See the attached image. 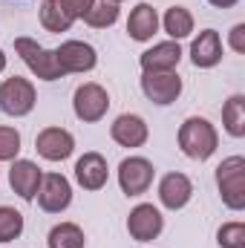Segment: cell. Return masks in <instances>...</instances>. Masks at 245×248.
<instances>
[{
  "label": "cell",
  "instance_id": "cell-1",
  "mask_svg": "<svg viewBox=\"0 0 245 248\" xmlns=\"http://www.w3.org/2000/svg\"><path fill=\"white\" fill-rule=\"evenodd\" d=\"M216 144H219V136H216V127L202 119V116H190L184 119L179 127V147L187 159H196V162H205L216 153Z\"/></svg>",
  "mask_w": 245,
  "mask_h": 248
},
{
  "label": "cell",
  "instance_id": "cell-2",
  "mask_svg": "<svg viewBox=\"0 0 245 248\" xmlns=\"http://www.w3.org/2000/svg\"><path fill=\"white\" fill-rule=\"evenodd\" d=\"M216 187L222 202L231 211H243L245 208V159L243 156H231L216 168Z\"/></svg>",
  "mask_w": 245,
  "mask_h": 248
},
{
  "label": "cell",
  "instance_id": "cell-3",
  "mask_svg": "<svg viewBox=\"0 0 245 248\" xmlns=\"http://www.w3.org/2000/svg\"><path fill=\"white\" fill-rule=\"evenodd\" d=\"M15 52L23 58V63L32 69V75H38L41 81H58L63 78L61 66L55 61V49L41 46L32 38H15Z\"/></svg>",
  "mask_w": 245,
  "mask_h": 248
},
{
  "label": "cell",
  "instance_id": "cell-4",
  "mask_svg": "<svg viewBox=\"0 0 245 248\" xmlns=\"http://www.w3.org/2000/svg\"><path fill=\"white\" fill-rule=\"evenodd\" d=\"M38 101V93L32 87L29 78H20V75H12L0 84V110L12 119H20V116H29L32 107Z\"/></svg>",
  "mask_w": 245,
  "mask_h": 248
},
{
  "label": "cell",
  "instance_id": "cell-5",
  "mask_svg": "<svg viewBox=\"0 0 245 248\" xmlns=\"http://www.w3.org/2000/svg\"><path fill=\"white\" fill-rule=\"evenodd\" d=\"M72 110H75V116H78L81 122L95 124L107 116V110H110V95H107V90H104L101 84H92V81H90V84H81V87L75 90V95H72Z\"/></svg>",
  "mask_w": 245,
  "mask_h": 248
},
{
  "label": "cell",
  "instance_id": "cell-6",
  "mask_svg": "<svg viewBox=\"0 0 245 248\" xmlns=\"http://www.w3.org/2000/svg\"><path fill=\"white\" fill-rule=\"evenodd\" d=\"M162 228H165V217H162V211H159L156 205H150V202L136 205V208L130 211V217H127V231H130V237H133L136 243H150V240H156V237L162 234Z\"/></svg>",
  "mask_w": 245,
  "mask_h": 248
},
{
  "label": "cell",
  "instance_id": "cell-7",
  "mask_svg": "<svg viewBox=\"0 0 245 248\" xmlns=\"http://www.w3.org/2000/svg\"><path fill=\"white\" fill-rule=\"evenodd\" d=\"M153 176H156V168L144 156H130L119 165V185L127 196H141L153 185Z\"/></svg>",
  "mask_w": 245,
  "mask_h": 248
},
{
  "label": "cell",
  "instance_id": "cell-8",
  "mask_svg": "<svg viewBox=\"0 0 245 248\" xmlns=\"http://www.w3.org/2000/svg\"><path fill=\"white\" fill-rule=\"evenodd\" d=\"M141 93L153 104L168 107V104H173L182 95V78L173 69L170 72H144L141 75Z\"/></svg>",
  "mask_w": 245,
  "mask_h": 248
},
{
  "label": "cell",
  "instance_id": "cell-9",
  "mask_svg": "<svg viewBox=\"0 0 245 248\" xmlns=\"http://www.w3.org/2000/svg\"><path fill=\"white\" fill-rule=\"evenodd\" d=\"M72 202V185L69 179L61 176V173H46L41 179V187H38V205L46 211V214H61L69 208Z\"/></svg>",
  "mask_w": 245,
  "mask_h": 248
},
{
  "label": "cell",
  "instance_id": "cell-10",
  "mask_svg": "<svg viewBox=\"0 0 245 248\" xmlns=\"http://www.w3.org/2000/svg\"><path fill=\"white\" fill-rule=\"evenodd\" d=\"M55 61H58L63 75L66 72H90V69H95L98 55L84 41H63L61 46L55 49Z\"/></svg>",
  "mask_w": 245,
  "mask_h": 248
},
{
  "label": "cell",
  "instance_id": "cell-11",
  "mask_svg": "<svg viewBox=\"0 0 245 248\" xmlns=\"http://www.w3.org/2000/svg\"><path fill=\"white\" fill-rule=\"evenodd\" d=\"M35 150H38L46 162H63V159L72 156V150H75V139H72V133L63 130V127H46V130L38 133V139H35Z\"/></svg>",
  "mask_w": 245,
  "mask_h": 248
},
{
  "label": "cell",
  "instance_id": "cell-12",
  "mask_svg": "<svg viewBox=\"0 0 245 248\" xmlns=\"http://www.w3.org/2000/svg\"><path fill=\"white\" fill-rule=\"evenodd\" d=\"M41 179H44L41 168L35 162H29V159H15V165L9 168V185H12V190L20 199H26V202H32L38 196Z\"/></svg>",
  "mask_w": 245,
  "mask_h": 248
},
{
  "label": "cell",
  "instance_id": "cell-13",
  "mask_svg": "<svg viewBox=\"0 0 245 248\" xmlns=\"http://www.w3.org/2000/svg\"><path fill=\"white\" fill-rule=\"evenodd\" d=\"M107 176H110V168H107V159L101 153L90 150L75 162V182L84 190H101L107 185Z\"/></svg>",
  "mask_w": 245,
  "mask_h": 248
},
{
  "label": "cell",
  "instance_id": "cell-14",
  "mask_svg": "<svg viewBox=\"0 0 245 248\" xmlns=\"http://www.w3.org/2000/svg\"><path fill=\"white\" fill-rule=\"evenodd\" d=\"M110 136H113V141L116 144H122V147H141L144 141H147V136H150V130H147V124L141 116H136V113H122L113 127H110Z\"/></svg>",
  "mask_w": 245,
  "mask_h": 248
},
{
  "label": "cell",
  "instance_id": "cell-15",
  "mask_svg": "<svg viewBox=\"0 0 245 248\" xmlns=\"http://www.w3.org/2000/svg\"><path fill=\"white\" fill-rule=\"evenodd\" d=\"M190 61L199 69H211L222 61V41L216 29H202L199 38H193L190 44Z\"/></svg>",
  "mask_w": 245,
  "mask_h": 248
},
{
  "label": "cell",
  "instance_id": "cell-16",
  "mask_svg": "<svg viewBox=\"0 0 245 248\" xmlns=\"http://www.w3.org/2000/svg\"><path fill=\"white\" fill-rule=\"evenodd\" d=\"M138 61H141L144 72H170L182 61V46H179V41H165V44H156L153 49L141 52Z\"/></svg>",
  "mask_w": 245,
  "mask_h": 248
},
{
  "label": "cell",
  "instance_id": "cell-17",
  "mask_svg": "<svg viewBox=\"0 0 245 248\" xmlns=\"http://www.w3.org/2000/svg\"><path fill=\"white\" fill-rule=\"evenodd\" d=\"M190 196H193V182L184 173H168V176H162V182H159V202L165 208L179 211V208H184L190 202Z\"/></svg>",
  "mask_w": 245,
  "mask_h": 248
},
{
  "label": "cell",
  "instance_id": "cell-18",
  "mask_svg": "<svg viewBox=\"0 0 245 248\" xmlns=\"http://www.w3.org/2000/svg\"><path fill=\"white\" fill-rule=\"evenodd\" d=\"M159 32V15L150 3H138L127 17V35L133 41H150Z\"/></svg>",
  "mask_w": 245,
  "mask_h": 248
},
{
  "label": "cell",
  "instance_id": "cell-19",
  "mask_svg": "<svg viewBox=\"0 0 245 248\" xmlns=\"http://www.w3.org/2000/svg\"><path fill=\"white\" fill-rule=\"evenodd\" d=\"M46 246L49 248H84L87 246V237H84V231L75 222H61V225H55L49 231Z\"/></svg>",
  "mask_w": 245,
  "mask_h": 248
},
{
  "label": "cell",
  "instance_id": "cell-20",
  "mask_svg": "<svg viewBox=\"0 0 245 248\" xmlns=\"http://www.w3.org/2000/svg\"><path fill=\"white\" fill-rule=\"evenodd\" d=\"M222 124L234 139L245 136V95H231L222 107Z\"/></svg>",
  "mask_w": 245,
  "mask_h": 248
},
{
  "label": "cell",
  "instance_id": "cell-21",
  "mask_svg": "<svg viewBox=\"0 0 245 248\" xmlns=\"http://www.w3.org/2000/svg\"><path fill=\"white\" fill-rule=\"evenodd\" d=\"M165 32L173 38V41H182L187 38L190 32H193V15L184 9V6H170L168 12H165Z\"/></svg>",
  "mask_w": 245,
  "mask_h": 248
},
{
  "label": "cell",
  "instance_id": "cell-22",
  "mask_svg": "<svg viewBox=\"0 0 245 248\" xmlns=\"http://www.w3.org/2000/svg\"><path fill=\"white\" fill-rule=\"evenodd\" d=\"M72 23L75 20L66 15L61 0H44V6H41V26L46 32H66Z\"/></svg>",
  "mask_w": 245,
  "mask_h": 248
},
{
  "label": "cell",
  "instance_id": "cell-23",
  "mask_svg": "<svg viewBox=\"0 0 245 248\" xmlns=\"http://www.w3.org/2000/svg\"><path fill=\"white\" fill-rule=\"evenodd\" d=\"M81 20L90 23L92 29H107V26H113L119 20V3H113V0H92L90 12Z\"/></svg>",
  "mask_w": 245,
  "mask_h": 248
},
{
  "label": "cell",
  "instance_id": "cell-24",
  "mask_svg": "<svg viewBox=\"0 0 245 248\" xmlns=\"http://www.w3.org/2000/svg\"><path fill=\"white\" fill-rule=\"evenodd\" d=\"M20 234H23V214L9 205H0V243H12Z\"/></svg>",
  "mask_w": 245,
  "mask_h": 248
},
{
  "label": "cell",
  "instance_id": "cell-25",
  "mask_svg": "<svg viewBox=\"0 0 245 248\" xmlns=\"http://www.w3.org/2000/svg\"><path fill=\"white\" fill-rule=\"evenodd\" d=\"M219 248H245V225L243 222H225L216 231Z\"/></svg>",
  "mask_w": 245,
  "mask_h": 248
},
{
  "label": "cell",
  "instance_id": "cell-26",
  "mask_svg": "<svg viewBox=\"0 0 245 248\" xmlns=\"http://www.w3.org/2000/svg\"><path fill=\"white\" fill-rule=\"evenodd\" d=\"M20 153V133L15 127H0V162H12Z\"/></svg>",
  "mask_w": 245,
  "mask_h": 248
},
{
  "label": "cell",
  "instance_id": "cell-27",
  "mask_svg": "<svg viewBox=\"0 0 245 248\" xmlns=\"http://www.w3.org/2000/svg\"><path fill=\"white\" fill-rule=\"evenodd\" d=\"M61 6L66 9V15H69L72 20H78V17H84V15L90 12L92 0H61Z\"/></svg>",
  "mask_w": 245,
  "mask_h": 248
},
{
  "label": "cell",
  "instance_id": "cell-28",
  "mask_svg": "<svg viewBox=\"0 0 245 248\" xmlns=\"http://www.w3.org/2000/svg\"><path fill=\"white\" fill-rule=\"evenodd\" d=\"M228 44H231V49L234 52H245V23H237L234 29H231V35H228Z\"/></svg>",
  "mask_w": 245,
  "mask_h": 248
},
{
  "label": "cell",
  "instance_id": "cell-29",
  "mask_svg": "<svg viewBox=\"0 0 245 248\" xmlns=\"http://www.w3.org/2000/svg\"><path fill=\"white\" fill-rule=\"evenodd\" d=\"M208 3H211V6H216V9H231L237 0H208Z\"/></svg>",
  "mask_w": 245,
  "mask_h": 248
},
{
  "label": "cell",
  "instance_id": "cell-30",
  "mask_svg": "<svg viewBox=\"0 0 245 248\" xmlns=\"http://www.w3.org/2000/svg\"><path fill=\"white\" fill-rule=\"evenodd\" d=\"M6 69V55H3V49H0V72Z\"/></svg>",
  "mask_w": 245,
  "mask_h": 248
},
{
  "label": "cell",
  "instance_id": "cell-31",
  "mask_svg": "<svg viewBox=\"0 0 245 248\" xmlns=\"http://www.w3.org/2000/svg\"><path fill=\"white\" fill-rule=\"evenodd\" d=\"M113 3H122V0H113Z\"/></svg>",
  "mask_w": 245,
  "mask_h": 248
}]
</instances>
